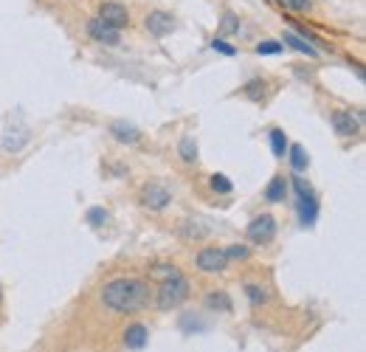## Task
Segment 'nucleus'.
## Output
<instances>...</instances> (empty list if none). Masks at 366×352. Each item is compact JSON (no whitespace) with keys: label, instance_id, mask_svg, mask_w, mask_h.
Returning a JSON list of instances; mask_svg holds the SVG:
<instances>
[{"label":"nucleus","instance_id":"a211bd4d","mask_svg":"<svg viewBox=\"0 0 366 352\" xmlns=\"http://www.w3.org/2000/svg\"><path fill=\"white\" fill-rule=\"evenodd\" d=\"M282 45H288V48H293L296 54H301V56H308V60H319L321 56V51L316 48V45H310L308 40H301L296 32H285L282 34Z\"/></svg>","mask_w":366,"mask_h":352},{"label":"nucleus","instance_id":"c756f323","mask_svg":"<svg viewBox=\"0 0 366 352\" xmlns=\"http://www.w3.org/2000/svg\"><path fill=\"white\" fill-rule=\"evenodd\" d=\"M277 3L285 12H310L313 9V0H277Z\"/></svg>","mask_w":366,"mask_h":352},{"label":"nucleus","instance_id":"9b49d317","mask_svg":"<svg viewBox=\"0 0 366 352\" xmlns=\"http://www.w3.org/2000/svg\"><path fill=\"white\" fill-rule=\"evenodd\" d=\"M85 32H87V37H90V40L99 43V45H107V48L121 45V32H116V28L105 25L99 17H90V20H87V25H85Z\"/></svg>","mask_w":366,"mask_h":352},{"label":"nucleus","instance_id":"0eeeda50","mask_svg":"<svg viewBox=\"0 0 366 352\" xmlns=\"http://www.w3.org/2000/svg\"><path fill=\"white\" fill-rule=\"evenodd\" d=\"M96 17L105 23V25H110V28H116V32H121V28H127L130 25V9L121 3V0H102L99 3V9H96Z\"/></svg>","mask_w":366,"mask_h":352},{"label":"nucleus","instance_id":"b1692460","mask_svg":"<svg viewBox=\"0 0 366 352\" xmlns=\"http://www.w3.org/2000/svg\"><path fill=\"white\" fill-rule=\"evenodd\" d=\"M223 254H226V259H228V265H231V262H248V259H251V248H248L246 243L226 245Z\"/></svg>","mask_w":366,"mask_h":352},{"label":"nucleus","instance_id":"412c9836","mask_svg":"<svg viewBox=\"0 0 366 352\" xmlns=\"http://www.w3.org/2000/svg\"><path fill=\"white\" fill-rule=\"evenodd\" d=\"M268 144H270V153H273V158H285L288 155V146H290V141H288V135H285V130L282 127H270L268 130Z\"/></svg>","mask_w":366,"mask_h":352},{"label":"nucleus","instance_id":"423d86ee","mask_svg":"<svg viewBox=\"0 0 366 352\" xmlns=\"http://www.w3.org/2000/svg\"><path fill=\"white\" fill-rule=\"evenodd\" d=\"M330 124H332V130H335V135L338 138H355L358 133H360V127H363V113L358 110V113H352V110H332L330 113Z\"/></svg>","mask_w":366,"mask_h":352},{"label":"nucleus","instance_id":"f03ea898","mask_svg":"<svg viewBox=\"0 0 366 352\" xmlns=\"http://www.w3.org/2000/svg\"><path fill=\"white\" fill-rule=\"evenodd\" d=\"M189 293H192L189 276L177 271V274H172V276L158 282V290L152 293V305H155L161 313H169V310H177L183 302H186Z\"/></svg>","mask_w":366,"mask_h":352},{"label":"nucleus","instance_id":"5701e85b","mask_svg":"<svg viewBox=\"0 0 366 352\" xmlns=\"http://www.w3.org/2000/svg\"><path fill=\"white\" fill-rule=\"evenodd\" d=\"M177 158H180L183 164H189V166L197 164L200 153H197V141H195V135H183V138L177 141Z\"/></svg>","mask_w":366,"mask_h":352},{"label":"nucleus","instance_id":"6ab92c4d","mask_svg":"<svg viewBox=\"0 0 366 352\" xmlns=\"http://www.w3.org/2000/svg\"><path fill=\"white\" fill-rule=\"evenodd\" d=\"M242 293H246V299H248L251 307H265L270 302V290L262 282H254V279H248L246 285H242Z\"/></svg>","mask_w":366,"mask_h":352},{"label":"nucleus","instance_id":"393cba45","mask_svg":"<svg viewBox=\"0 0 366 352\" xmlns=\"http://www.w3.org/2000/svg\"><path fill=\"white\" fill-rule=\"evenodd\" d=\"M208 186H211V192H217V195H231V192H234V184H231V178H226L223 172L208 175Z\"/></svg>","mask_w":366,"mask_h":352},{"label":"nucleus","instance_id":"4be33fe9","mask_svg":"<svg viewBox=\"0 0 366 352\" xmlns=\"http://www.w3.org/2000/svg\"><path fill=\"white\" fill-rule=\"evenodd\" d=\"M239 28H242L239 14H234V12H223L220 25H217V37H220V40H231V37L239 34Z\"/></svg>","mask_w":366,"mask_h":352},{"label":"nucleus","instance_id":"c85d7f7f","mask_svg":"<svg viewBox=\"0 0 366 352\" xmlns=\"http://www.w3.org/2000/svg\"><path fill=\"white\" fill-rule=\"evenodd\" d=\"M259 56H273V54H282L285 51V45L282 43H277V40H262V43H257V48H254Z\"/></svg>","mask_w":366,"mask_h":352},{"label":"nucleus","instance_id":"1a4fd4ad","mask_svg":"<svg viewBox=\"0 0 366 352\" xmlns=\"http://www.w3.org/2000/svg\"><path fill=\"white\" fill-rule=\"evenodd\" d=\"M195 268L200 271V274H223L226 268H228V259H226V254H223V248H217V245H206V248H200L197 254H195Z\"/></svg>","mask_w":366,"mask_h":352},{"label":"nucleus","instance_id":"f257e3e1","mask_svg":"<svg viewBox=\"0 0 366 352\" xmlns=\"http://www.w3.org/2000/svg\"><path fill=\"white\" fill-rule=\"evenodd\" d=\"M99 305L113 316H138L152 305V287L141 276H113L99 287Z\"/></svg>","mask_w":366,"mask_h":352},{"label":"nucleus","instance_id":"9d476101","mask_svg":"<svg viewBox=\"0 0 366 352\" xmlns=\"http://www.w3.org/2000/svg\"><path fill=\"white\" fill-rule=\"evenodd\" d=\"M175 234L180 240H186V243H200V240H206L208 234H211V226L208 223H203V217H197V214H186L177 226H175Z\"/></svg>","mask_w":366,"mask_h":352},{"label":"nucleus","instance_id":"aec40b11","mask_svg":"<svg viewBox=\"0 0 366 352\" xmlns=\"http://www.w3.org/2000/svg\"><path fill=\"white\" fill-rule=\"evenodd\" d=\"M288 161H290L293 175L308 172V166H310V155H308V150H304L301 144H290V146H288Z\"/></svg>","mask_w":366,"mask_h":352},{"label":"nucleus","instance_id":"f3484780","mask_svg":"<svg viewBox=\"0 0 366 352\" xmlns=\"http://www.w3.org/2000/svg\"><path fill=\"white\" fill-rule=\"evenodd\" d=\"M203 307L211 310V313H234V302L226 290H208L206 296H203Z\"/></svg>","mask_w":366,"mask_h":352},{"label":"nucleus","instance_id":"ddd939ff","mask_svg":"<svg viewBox=\"0 0 366 352\" xmlns=\"http://www.w3.org/2000/svg\"><path fill=\"white\" fill-rule=\"evenodd\" d=\"M107 133L118 144H125V146H141L144 144V133L136 124H130V122H110L107 124Z\"/></svg>","mask_w":366,"mask_h":352},{"label":"nucleus","instance_id":"cd10ccee","mask_svg":"<svg viewBox=\"0 0 366 352\" xmlns=\"http://www.w3.org/2000/svg\"><path fill=\"white\" fill-rule=\"evenodd\" d=\"M180 330H186V333H200V330H206V324L200 321V316L186 313V316L180 318Z\"/></svg>","mask_w":366,"mask_h":352},{"label":"nucleus","instance_id":"4468645a","mask_svg":"<svg viewBox=\"0 0 366 352\" xmlns=\"http://www.w3.org/2000/svg\"><path fill=\"white\" fill-rule=\"evenodd\" d=\"M121 344H125L130 352H141L147 344H149V327L141 324V321H130L121 333Z\"/></svg>","mask_w":366,"mask_h":352},{"label":"nucleus","instance_id":"2f4dec72","mask_svg":"<svg viewBox=\"0 0 366 352\" xmlns=\"http://www.w3.org/2000/svg\"><path fill=\"white\" fill-rule=\"evenodd\" d=\"M293 74H296L301 82H313V79H316V74H313V71H308V68H293Z\"/></svg>","mask_w":366,"mask_h":352},{"label":"nucleus","instance_id":"39448f33","mask_svg":"<svg viewBox=\"0 0 366 352\" xmlns=\"http://www.w3.org/2000/svg\"><path fill=\"white\" fill-rule=\"evenodd\" d=\"M172 200H175V195H172V189L164 181H147L138 189V203H141V209H147V212H155V214L166 212L172 206Z\"/></svg>","mask_w":366,"mask_h":352},{"label":"nucleus","instance_id":"a878e982","mask_svg":"<svg viewBox=\"0 0 366 352\" xmlns=\"http://www.w3.org/2000/svg\"><path fill=\"white\" fill-rule=\"evenodd\" d=\"M177 271H180V268L172 265V262H155V265H149V279H152V282H161V279L177 274Z\"/></svg>","mask_w":366,"mask_h":352},{"label":"nucleus","instance_id":"2eb2a0df","mask_svg":"<svg viewBox=\"0 0 366 352\" xmlns=\"http://www.w3.org/2000/svg\"><path fill=\"white\" fill-rule=\"evenodd\" d=\"M290 195V184H288V175L285 172H277L273 178L268 181V186L262 189V197L265 203H270V206H277V203H285Z\"/></svg>","mask_w":366,"mask_h":352},{"label":"nucleus","instance_id":"7ed1b4c3","mask_svg":"<svg viewBox=\"0 0 366 352\" xmlns=\"http://www.w3.org/2000/svg\"><path fill=\"white\" fill-rule=\"evenodd\" d=\"M293 195H296V214H299V226L301 228H313L319 220V195L313 189L310 181H304L301 175H290L288 178Z\"/></svg>","mask_w":366,"mask_h":352},{"label":"nucleus","instance_id":"7c9ffc66","mask_svg":"<svg viewBox=\"0 0 366 352\" xmlns=\"http://www.w3.org/2000/svg\"><path fill=\"white\" fill-rule=\"evenodd\" d=\"M211 48H215L217 54H223V56H234V54H237V48H234L231 43L220 40V37H215V40H211Z\"/></svg>","mask_w":366,"mask_h":352},{"label":"nucleus","instance_id":"dca6fc26","mask_svg":"<svg viewBox=\"0 0 366 352\" xmlns=\"http://www.w3.org/2000/svg\"><path fill=\"white\" fill-rule=\"evenodd\" d=\"M239 96L248 99V102H254V104H265V102H268V79H262V76L248 79L246 85L239 87Z\"/></svg>","mask_w":366,"mask_h":352},{"label":"nucleus","instance_id":"6e6552de","mask_svg":"<svg viewBox=\"0 0 366 352\" xmlns=\"http://www.w3.org/2000/svg\"><path fill=\"white\" fill-rule=\"evenodd\" d=\"M144 28L149 32V37H155V40H164L169 37L175 28H177V17L166 9H152L147 17H144Z\"/></svg>","mask_w":366,"mask_h":352},{"label":"nucleus","instance_id":"bb28decb","mask_svg":"<svg viewBox=\"0 0 366 352\" xmlns=\"http://www.w3.org/2000/svg\"><path fill=\"white\" fill-rule=\"evenodd\" d=\"M85 220H87V226L99 228V226H105V223L110 220V212H107L105 206H90V209L85 212Z\"/></svg>","mask_w":366,"mask_h":352},{"label":"nucleus","instance_id":"20e7f679","mask_svg":"<svg viewBox=\"0 0 366 352\" xmlns=\"http://www.w3.org/2000/svg\"><path fill=\"white\" fill-rule=\"evenodd\" d=\"M277 231H279V223L270 212H262V214H254L246 226V240L248 245H257V248H265L277 240Z\"/></svg>","mask_w":366,"mask_h":352},{"label":"nucleus","instance_id":"f8f14e48","mask_svg":"<svg viewBox=\"0 0 366 352\" xmlns=\"http://www.w3.org/2000/svg\"><path fill=\"white\" fill-rule=\"evenodd\" d=\"M28 141H32V130H28L25 124H12V127H6L3 138H0V146H3L6 155H14V153L23 150Z\"/></svg>","mask_w":366,"mask_h":352}]
</instances>
